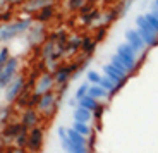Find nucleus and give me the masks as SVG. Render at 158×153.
Wrapping results in <instances>:
<instances>
[{
	"instance_id": "1",
	"label": "nucleus",
	"mask_w": 158,
	"mask_h": 153,
	"mask_svg": "<svg viewBox=\"0 0 158 153\" xmlns=\"http://www.w3.org/2000/svg\"><path fill=\"white\" fill-rule=\"evenodd\" d=\"M33 23H35L33 16H28V14H24L21 17H14L9 23H0V45H7L16 38L23 36L33 26Z\"/></svg>"
},
{
	"instance_id": "2",
	"label": "nucleus",
	"mask_w": 158,
	"mask_h": 153,
	"mask_svg": "<svg viewBox=\"0 0 158 153\" xmlns=\"http://www.w3.org/2000/svg\"><path fill=\"white\" fill-rule=\"evenodd\" d=\"M0 139L5 145H16V146L24 148L26 146V139H28V129H24L23 124L14 119V121L7 122L5 126H2Z\"/></svg>"
},
{
	"instance_id": "3",
	"label": "nucleus",
	"mask_w": 158,
	"mask_h": 153,
	"mask_svg": "<svg viewBox=\"0 0 158 153\" xmlns=\"http://www.w3.org/2000/svg\"><path fill=\"white\" fill-rule=\"evenodd\" d=\"M60 100H62V98L59 96L57 90L53 88V90L47 91V93L40 95L38 100H36L35 108H36V112H38L41 117H47L48 121H50V119L53 117L57 112H59V108H60Z\"/></svg>"
},
{
	"instance_id": "4",
	"label": "nucleus",
	"mask_w": 158,
	"mask_h": 153,
	"mask_svg": "<svg viewBox=\"0 0 158 153\" xmlns=\"http://www.w3.org/2000/svg\"><path fill=\"white\" fill-rule=\"evenodd\" d=\"M77 14H79V21H81V24L84 28L95 29L100 23V17H102V9L98 5H93V4H88L86 2Z\"/></svg>"
},
{
	"instance_id": "5",
	"label": "nucleus",
	"mask_w": 158,
	"mask_h": 153,
	"mask_svg": "<svg viewBox=\"0 0 158 153\" xmlns=\"http://www.w3.org/2000/svg\"><path fill=\"white\" fill-rule=\"evenodd\" d=\"M136 26L134 29L139 33V36L143 38V41H144V45H146L148 48H153L158 45V35L153 31V28L150 26V24L146 23V19H144V16L143 14H139L138 17H136Z\"/></svg>"
},
{
	"instance_id": "6",
	"label": "nucleus",
	"mask_w": 158,
	"mask_h": 153,
	"mask_svg": "<svg viewBox=\"0 0 158 153\" xmlns=\"http://www.w3.org/2000/svg\"><path fill=\"white\" fill-rule=\"evenodd\" d=\"M115 55H117L118 59H120V62L124 64V67H126V71L129 72V76L132 74V72L138 69V55H136V52L132 50V48L129 47V45L124 41V43H120L117 47V52H115Z\"/></svg>"
},
{
	"instance_id": "7",
	"label": "nucleus",
	"mask_w": 158,
	"mask_h": 153,
	"mask_svg": "<svg viewBox=\"0 0 158 153\" xmlns=\"http://www.w3.org/2000/svg\"><path fill=\"white\" fill-rule=\"evenodd\" d=\"M24 84H26V76L19 72V74L5 86L4 100H5L7 105H14V103H16V100L19 98V95L23 93V90H24Z\"/></svg>"
},
{
	"instance_id": "8",
	"label": "nucleus",
	"mask_w": 158,
	"mask_h": 153,
	"mask_svg": "<svg viewBox=\"0 0 158 153\" xmlns=\"http://www.w3.org/2000/svg\"><path fill=\"white\" fill-rule=\"evenodd\" d=\"M19 69H21L19 57H10L9 62L0 69V91H4L5 86L19 74Z\"/></svg>"
},
{
	"instance_id": "9",
	"label": "nucleus",
	"mask_w": 158,
	"mask_h": 153,
	"mask_svg": "<svg viewBox=\"0 0 158 153\" xmlns=\"http://www.w3.org/2000/svg\"><path fill=\"white\" fill-rule=\"evenodd\" d=\"M24 35H26V45H28L29 48H35V47L38 48L40 45L47 40L48 31H47V28H45V24L36 23V21H35V23H33V26L29 28Z\"/></svg>"
},
{
	"instance_id": "10",
	"label": "nucleus",
	"mask_w": 158,
	"mask_h": 153,
	"mask_svg": "<svg viewBox=\"0 0 158 153\" xmlns=\"http://www.w3.org/2000/svg\"><path fill=\"white\" fill-rule=\"evenodd\" d=\"M45 145V129L43 126H38L35 129L28 131V139H26V151L28 153H41Z\"/></svg>"
},
{
	"instance_id": "11",
	"label": "nucleus",
	"mask_w": 158,
	"mask_h": 153,
	"mask_svg": "<svg viewBox=\"0 0 158 153\" xmlns=\"http://www.w3.org/2000/svg\"><path fill=\"white\" fill-rule=\"evenodd\" d=\"M19 122L23 124L24 129H35V127L41 126V115L36 112V108H33V107H28V108L21 110L19 114Z\"/></svg>"
},
{
	"instance_id": "12",
	"label": "nucleus",
	"mask_w": 158,
	"mask_h": 153,
	"mask_svg": "<svg viewBox=\"0 0 158 153\" xmlns=\"http://www.w3.org/2000/svg\"><path fill=\"white\" fill-rule=\"evenodd\" d=\"M126 43L129 45L131 48H132V50L136 52V55H141V53H148V52H150V48L146 47V45H144V41H143V38L141 36H139V33L136 31L134 28H131V29H127L126 31Z\"/></svg>"
},
{
	"instance_id": "13",
	"label": "nucleus",
	"mask_w": 158,
	"mask_h": 153,
	"mask_svg": "<svg viewBox=\"0 0 158 153\" xmlns=\"http://www.w3.org/2000/svg\"><path fill=\"white\" fill-rule=\"evenodd\" d=\"M53 88H55L53 74H52L50 71H41L38 74V78H36V83H35L33 91H35L36 95H43V93H47V91L53 90Z\"/></svg>"
},
{
	"instance_id": "14",
	"label": "nucleus",
	"mask_w": 158,
	"mask_h": 153,
	"mask_svg": "<svg viewBox=\"0 0 158 153\" xmlns=\"http://www.w3.org/2000/svg\"><path fill=\"white\" fill-rule=\"evenodd\" d=\"M96 47H98V43L95 41L93 35H89V33L81 35V48H79V53H81L83 59H91L96 52Z\"/></svg>"
},
{
	"instance_id": "15",
	"label": "nucleus",
	"mask_w": 158,
	"mask_h": 153,
	"mask_svg": "<svg viewBox=\"0 0 158 153\" xmlns=\"http://www.w3.org/2000/svg\"><path fill=\"white\" fill-rule=\"evenodd\" d=\"M79 48H81V35H69L67 41L64 45V59H69V57H74L76 53H79Z\"/></svg>"
},
{
	"instance_id": "16",
	"label": "nucleus",
	"mask_w": 158,
	"mask_h": 153,
	"mask_svg": "<svg viewBox=\"0 0 158 153\" xmlns=\"http://www.w3.org/2000/svg\"><path fill=\"white\" fill-rule=\"evenodd\" d=\"M102 74H103V76H107L110 81H114V83H115V86H117L118 90H120V88H122L124 84L127 83V79H129V78H124V76H120L108 62L102 66Z\"/></svg>"
},
{
	"instance_id": "17",
	"label": "nucleus",
	"mask_w": 158,
	"mask_h": 153,
	"mask_svg": "<svg viewBox=\"0 0 158 153\" xmlns=\"http://www.w3.org/2000/svg\"><path fill=\"white\" fill-rule=\"evenodd\" d=\"M55 12H57V9H55V2H53V4H48V5H45L43 9H40L35 16H33V19H35L36 23L47 24V23H50V21L53 19Z\"/></svg>"
},
{
	"instance_id": "18",
	"label": "nucleus",
	"mask_w": 158,
	"mask_h": 153,
	"mask_svg": "<svg viewBox=\"0 0 158 153\" xmlns=\"http://www.w3.org/2000/svg\"><path fill=\"white\" fill-rule=\"evenodd\" d=\"M48 4H53V0H26V4L23 5V9L28 16H35L40 9H43Z\"/></svg>"
},
{
	"instance_id": "19",
	"label": "nucleus",
	"mask_w": 158,
	"mask_h": 153,
	"mask_svg": "<svg viewBox=\"0 0 158 153\" xmlns=\"http://www.w3.org/2000/svg\"><path fill=\"white\" fill-rule=\"evenodd\" d=\"M72 121H77V122H86V124H89L91 121H93V112L88 108H84V107H76V108H72Z\"/></svg>"
},
{
	"instance_id": "20",
	"label": "nucleus",
	"mask_w": 158,
	"mask_h": 153,
	"mask_svg": "<svg viewBox=\"0 0 158 153\" xmlns=\"http://www.w3.org/2000/svg\"><path fill=\"white\" fill-rule=\"evenodd\" d=\"M60 146H62L64 153H91L89 150H88V146H77V145H72V143L69 141V138L62 139V141H60Z\"/></svg>"
},
{
	"instance_id": "21",
	"label": "nucleus",
	"mask_w": 158,
	"mask_h": 153,
	"mask_svg": "<svg viewBox=\"0 0 158 153\" xmlns=\"http://www.w3.org/2000/svg\"><path fill=\"white\" fill-rule=\"evenodd\" d=\"M88 95H89V96H93L95 100H98V102H103V100H110V95H108L107 91L103 90L100 84H89V91H88Z\"/></svg>"
},
{
	"instance_id": "22",
	"label": "nucleus",
	"mask_w": 158,
	"mask_h": 153,
	"mask_svg": "<svg viewBox=\"0 0 158 153\" xmlns=\"http://www.w3.org/2000/svg\"><path fill=\"white\" fill-rule=\"evenodd\" d=\"M10 121H14V107L7 105V103H2L0 105V124L5 126Z\"/></svg>"
},
{
	"instance_id": "23",
	"label": "nucleus",
	"mask_w": 158,
	"mask_h": 153,
	"mask_svg": "<svg viewBox=\"0 0 158 153\" xmlns=\"http://www.w3.org/2000/svg\"><path fill=\"white\" fill-rule=\"evenodd\" d=\"M71 127L76 131V133H79L81 136H84V138H89L91 134L95 133V131H93V127H91V124H86V122H77V121H72Z\"/></svg>"
},
{
	"instance_id": "24",
	"label": "nucleus",
	"mask_w": 158,
	"mask_h": 153,
	"mask_svg": "<svg viewBox=\"0 0 158 153\" xmlns=\"http://www.w3.org/2000/svg\"><path fill=\"white\" fill-rule=\"evenodd\" d=\"M67 138L72 145H77V146H88V138L81 136L79 133H76L72 127H67Z\"/></svg>"
},
{
	"instance_id": "25",
	"label": "nucleus",
	"mask_w": 158,
	"mask_h": 153,
	"mask_svg": "<svg viewBox=\"0 0 158 153\" xmlns=\"http://www.w3.org/2000/svg\"><path fill=\"white\" fill-rule=\"evenodd\" d=\"M98 84H100V86H102L105 91H107L108 95H110V98H112V96H114V95L118 91V88L115 86V83H114V81H110V79L107 78V76H103V74H102V79H100Z\"/></svg>"
},
{
	"instance_id": "26",
	"label": "nucleus",
	"mask_w": 158,
	"mask_h": 153,
	"mask_svg": "<svg viewBox=\"0 0 158 153\" xmlns=\"http://www.w3.org/2000/svg\"><path fill=\"white\" fill-rule=\"evenodd\" d=\"M100 103H102V102H98V100H95L93 96L86 95V96H83V98L77 102V105H79V107H84V108H88V110H91V112H93V110L98 108Z\"/></svg>"
},
{
	"instance_id": "27",
	"label": "nucleus",
	"mask_w": 158,
	"mask_h": 153,
	"mask_svg": "<svg viewBox=\"0 0 158 153\" xmlns=\"http://www.w3.org/2000/svg\"><path fill=\"white\" fill-rule=\"evenodd\" d=\"M108 64H110V66L114 67V69H115V71H117L120 76H124V78H129V72L126 71V67H124V64L120 62V59H118V57H117L115 53L110 57V62H108Z\"/></svg>"
},
{
	"instance_id": "28",
	"label": "nucleus",
	"mask_w": 158,
	"mask_h": 153,
	"mask_svg": "<svg viewBox=\"0 0 158 153\" xmlns=\"http://www.w3.org/2000/svg\"><path fill=\"white\" fill-rule=\"evenodd\" d=\"M136 0H118L117 4H115V7H117L118 11V16L124 17L127 14V12L131 11V7H132V4H134Z\"/></svg>"
},
{
	"instance_id": "29",
	"label": "nucleus",
	"mask_w": 158,
	"mask_h": 153,
	"mask_svg": "<svg viewBox=\"0 0 158 153\" xmlns=\"http://www.w3.org/2000/svg\"><path fill=\"white\" fill-rule=\"evenodd\" d=\"M100 79H102V74L95 69H88L86 74H84V81H88L89 84H98Z\"/></svg>"
},
{
	"instance_id": "30",
	"label": "nucleus",
	"mask_w": 158,
	"mask_h": 153,
	"mask_svg": "<svg viewBox=\"0 0 158 153\" xmlns=\"http://www.w3.org/2000/svg\"><path fill=\"white\" fill-rule=\"evenodd\" d=\"M84 4H86V0H65V9H67V12H79Z\"/></svg>"
},
{
	"instance_id": "31",
	"label": "nucleus",
	"mask_w": 158,
	"mask_h": 153,
	"mask_svg": "<svg viewBox=\"0 0 158 153\" xmlns=\"http://www.w3.org/2000/svg\"><path fill=\"white\" fill-rule=\"evenodd\" d=\"M88 91H89V83H88V81H83V83L77 86V90L74 91V98L79 102L83 96H86V95H88Z\"/></svg>"
},
{
	"instance_id": "32",
	"label": "nucleus",
	"mask_w": 158,
	"mask_h": 153,
	"mask_svg": "<svg viewBox=\"0 0 158 153\" xmlns=\"http://www.w3.org/2000/svg\"><path fill=\"white\" fill-rule=\"evenodd\" d=\"M10 57H12V55H10V48H9L7 45H2V47H0V69L9 62Z\"/></svg>"
},
{
	"instance_id": "33",
	"label": "nucleus",
	"mask_w": 158,
	"mask_h": 153,
	"mask_svg": "<svg viewBox=\"0 0 158 153\" xmlns=\"http://www.w3.org/2000/svg\"><path fill=\"white\" fill-rule=\"evenodd\" d=\"M93 38H95V41L96 43H100V41H103L105 40V35H107V31H108V28H103V26H96L95 29H93Z\"/></svg>"
},
{
	"instance_id": "34",
	"label": "nucleus",
	"mask_w": 158,
	"mask_h": 153,
	"mask_svg": "<svg viewBox=\"0 0 158 153\" xmlns=\"http://www.w3.org/2000/svg\"><path fill=\"white\" fill-rule=\"evenodd\" d=\"M143 16H144V19H146V23L150 24L151 28H153V31H155V33H156V35H158V19H156V17L153 16V14H151L150 11H148V12H144Z\"/></svg>"
},
{
	"instance_id": "35",
	"label": "nucleus",
	"mask_w": 158,
	"mask_h": 153,
	"mask_svg": "<svg viewBox=\"0 0 158 153\" xmlns=\"http://www.w3.org/2000/svg\"><path fill=\"white\" fill-rule=\"evenodd\" d=\"M105 108H107V107H105V103H100V105H98V108H96V110H93V119H95V121H102Z\"/></svg>"
},
{
	"instance_id": "36",
	"label": "nucleus",
	"mask_w": 158,
	"mask_h": 153,
	"mask_svg": "<svg viewBox=\"0 0 158 153\" xmlns=\"http://www.w3.org/2000/svg\"><path fill=\"white\" fill-rule=\"evenodd\" d=\"M4 153H28V151H26V148H21V146L7 145V146H5V151Z\"/></svg>"
},
{
	"instance_id": "37",
	"label": "nucleus",
	"mask_w": 158,
	"mask_h": 153,
	"mask_svg": "<svg viewBox=\"0 0 158 153\" xmlns=\"http://www.w3.org/2000/svg\"><path fill=\"white\" fill-rule=\"evenodd\" d=\"M57 136H59L60 141L65 139V138H67V127H65V126H59V127H57Z\"/></svg>"
},
{
	"instance_id": "38",
	"label": "nucleus",
	"mask_w": 158,
	"mask_h": 153,
	"mask_svg": "<svg viewBox=\"0 0 158 153\" xmlns=\"http://www.w3.org/2000/svg\"><path fill=\"white\" fill-rule=\"evenodd\" d=\"M9 7H21V5L26 4V0H7Z\"/></svg>"
},
{
	"instance_id": "39",
	"label": "nucleus",
	"mask_w": 158,
	"mask_h": 153,
	"mask_svg": "<svg viewBox=\"0 0 158 153\" xmlns=\"http://www.w3.org/2000/svg\"><path fill=\"white\" fill-rule=\"evenodd\" d=\"M150 12H151V14H153V16L158 19V7H156L155 4H151V7H150Z\"/></svg>"
},
{
	"instance_id": "40",
	"label": "nucleus",
	"mask_w": 158,
	"mask_h": 153,
	"mask_svg": "<svg viewBox=\"0 0 158 153\" xmlns=\"http://www.w3.org/2000/svg\"><path fill=\"white\" fill-rule=\"evenodd\" d=\"M67 105L71 107V108H76V107H77V100H76L74 96H72V98H71V100H69V102H67Z\"/></svg>"
},
{
	"instance_id": "41",
	"label": "nucleus",
	"mask_w": 158,
	"mask_h": 153,
	"mask_svg": "<svg viewBox=\"0 0 158 153\" xmlns=\"http://www.w3.org/2000/svg\"><path fill=\"white\" fill-rule=\"evenodd\" d=\"M86 2H88V4H93V5H98L102 0H86Z\"/></svg>"
},
{
	"instance_id": "42",
	"label": "nucleus",
	"mask_w": 158,
	"mask_h": 153,
	"mask_svg": "<svg viewBox=\"0 0 158 153\" xmlns=\"http://www.w3.org/2000/svg\"><path fill=\"white\" fill-rule=\"evenodd\" d=\"M153 4H155V5H156V7H158V0H153Z\"/></svg>"
},
{
	"instance_id": "43",
	"label": "nucleus",
	"mask_w": 158,
	"mask_h": 153,
	"mask_svg": "<svg viewBox=\"0 0 158 153\" xmlns=\"http://www.w3.org/2000/svg\"><path fill=\"white\" fill-rule=\"evenodd\" d=\"M0 105H2V102H0Z\"/></svg>"
},
{
	"instance_id": "44",
	"label": "nucleus",
	"mask_w": 158,
	"mask_h": 153,
	"mask_svg": "<svg viewBox=\"0 0 158 153\" xmlns=\"http://www.w3.org/2000/svg\"><path fill=\"white\" fill-rule=\"evenodd\" d=\"M115 2H118V0H115Z\"/></svg>"
}]
</instances>
